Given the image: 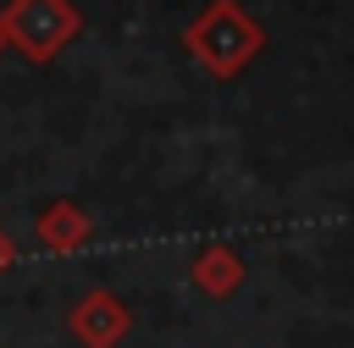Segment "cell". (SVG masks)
<instances>
[{"label":"cell","mask_w":354,"mask_h":348,"mask_svg":"<svg viewBox=\"0 0 354 348\" xmlns=\"http://www.w3.org/2000/svg\"><path fill=\"white\" fill-rule=\"evenodd\" d=\"M238 282H243V260H238L227 243H205V249L194 254V287H199V293L227 298Z\"/></svg>","instance_id":"obj_5"},{"label":"cell","mask_w":354,"mask_h":348,"mask_svg":"<svg viewBox=\"0 0 354 348\" xmlns=\"http://www.w3.org/2000/svg\"><path fill=\"white\" fill-rule=\"evenodd\" d=\"M6 22V44L22 50L28 61H55L77 33H83V11L72 0H6L0 11Z\"/></svg>","instance_id":"obj_2"},{"label":"cell","mask_w":354,"mask_h":348,"mask_svg":"<svg viewBox=\"0 0 354 348\" xmlns=\"http://www.w3.org/2000/svg\"><path fill=\"white\" fill-rule=\"evenodd\" d=\"M33 232H39L44 249L66 254V249H83V243L94 238V221H88L83 204H72V199H50V204L39 210V221H33Z\"/></svg>","instance_id":"obj_4"},{"label":"cell","mask_w":354,"mask_h":348,"mask_svg":"<svg viewBox=\"0 0 354 348\" xmlns=\"http://www.w3.org/2000/svg\"><path fill=\"white\" fill-rule=\"evenodd\" d=\"M11 260H17V249H11V238H6V232H0V276H6V271H11Z\"/></svg>","instance_id":"obj_6"},{"label":"cell","mask_w":354,"mask_h":348,"mask_svg":"<svg viewBox=\"0 0 354 348\" xmlns=\"http://www.w3.org/2000/svg\"><path fill=\"white\" fill-rule=\"evenodd\" d=\"M6 50H11V44H6V22H0V55H6Z\"/></svg>","instance_id":"obj_7"},{"label":"cell","mask_w":354,"mask_h":348,"mask_svg":"<svg viewBox=\"0 0 354 348\" xmlns=\"http://www.w3.org/2000/svg\"><path fill=\"white\" fill-rule=\"evenodd\" d=\"M72 337L83 342V348H116L127 331H133V309L111 293V287H88L83 298H77V309H72Z\"/></svg>","instance_id":"obj_3"},{"label":"cell","mask_w":354,"mask_h":348,"mask_svg":"<svg viewBox=\"0 0 354 348\" xmlns=\"http://www.w3.org/2000/svg\"><path fill=\"white\" fill-rule=\"evenodd\" d=\"M188 55L210 72V77H238L260 50H266V28L238 6V0H210L188 28H183Z\"/></svg>","instance_id":"obj_1"}]
</instances>
